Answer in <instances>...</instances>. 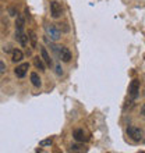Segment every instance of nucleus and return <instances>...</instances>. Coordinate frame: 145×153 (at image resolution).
Wrapping results in <instances>:
<instances>
[{"instance_id": "obj_14", "label": "nucleus", "mask_w": 145, "mask_h": 153, "mask_svg": "<svg viewBox=\"0 0 145 153\" xmlns=\"http://www.w3.org/2000/svg\"><path fill=\"white\" fill-rule=\"evenodd\" d=\"M28 40H31V46L32 49L38 48V43H36V35L34 31H28Z\"/></svg>"}, {"instance_id": "obj_19", "label": "nucleus", "mask_w": 145, "mask_h": 153, "mask_svg": "<svg viewBox=\"0 0 145 153\" xmlns=\"http://www.w3.org/2000/svg\"><path fill=\"white\" fill-rule=\"evenodd\" d=\"M56 74L57 75H61V74H63V68H61L60 65H56Z\"/></svg>"}, {"instance_id": "obj_7", "label": "nucleus", "mask_w": 145, "mask_h": 153, "mask_svg": "<svg viewBox=\"0 0 145 153\" xmlns=\"http://www.w3.org/2000/svg\"><path fill=\"white\" fill-rule=\"evenodd\" d=\"M59 59H60L61 61H64V63H69V61L71 60V53H70L69 49L64 48V46H60V50H59Z\"/></svg>"}, {"instance_id": "obj_6", "label": "nucleus", "mask_w": 145, "mask_h": 153, "mask_svg": "<svg viewBox=\"0 0 145 153\" xmlns=\"http://www.w3.org/2000/svg\"><path fill=\"white\" fill-rule=\"evenodd\" d=\"M28 68H29L28 63H22V64H20V65H17V67H16L14 74H16L18 78H24L25 74H27V71H28Z\"/></svg>"}, {"instance_id": "obj_12", "label": "nucleus", "mask_w": 145, "mask_h": 153, "mask_svg": "<svg viewBox=\"0 0 145 153\" xmlns=\"http://www.w3.org/2000/svg\"><path fill=\"white\" fill-rule=\"evenodd\" d=\"M31 82H32L34 86H36V88H39L40 85H42V82H40V76L38 73H31Z\"/></svg>"}, {"instance_id": "obj_22", "label": "nucleus", "mask_w": 145, "mask_h": 153, "mask_svg": "<svg viewBox=\"0 0 145 153\" xmlns=\"http://www.w3.org/2000/svg\"><path fill=\"white\" fill-rule=\"evenodd\" d=\"M144 93H145V92H144Z\"/></svg>"}, {"instance_id": "obj_21", "label": "nucleus", "mask_w": 145, "mask_h": 153, "mask_svg": "<svg viewBox=\"0 0 145 153\" xmlns=\"http://www.w3.org/2000/svg\"><path fill=\"white\" fill-rule=\"evenodd\" d=\"M10 14H11V16H16V10H14V8H10Z\"/></svg>"}, {"instance_id": "obj_1", "label": "nucleus", "mask_w": 145, "mask_h": 153, "mask_svg": "<svg viewBox=\"0 0 145 153\" xmlns=\"http://www.w3.org/2000/svg\"><path fill=\"white\" fill-rule=\"evenodd\" d=\"M45 32H46V36L50 38L53 42H57L61 38V32L59 31V28H57L56 25H53V24L45 25Z\"/></svg>"}, {"instance_id": "obj_4", "label": "nucleus", "mask_w": 145, "mask_h": 153, "mask_svg": "<svg viewBox=\"0 0 145 153\" xmlns=\"http://www.w3.org/2000/svg\"><path fill=\"white\" fill-rule=\"evenodd\" d=\"M72 137H74V139H75L77 142H87V141H89V135L87 134V131H85L84 128L74 129Z\"/></svg>"}, {"instance_id": "obj_13", "label": "nucleus", "mask_w": 145, "mask_h": 153, "mask_svg": "<svg viewBox=\"0 0 145 153\" xmlns=\"http://www.w3.org/2000/svg\"><path fill=\"white\" fill-rule=\"evenodd\" d=\"M24 25H25V20L22 17H17L16 20V31H24Z\"/></svg>"}, {"instance_id": "obj_10", "label": "nucleus", "mask_w": 145, "mask_h": 153, "mask_svg": "<svg viewBox=\"0 0 145 153\" xmlns=\"http://www.w3.org/2000/svg\"><path fill=\"white\" fill-rule=\"evenodd\" d=\"M22 59H24V53L21 52L20 49H14L11 52V60L14 61V63H20Z\"/></svg>"}, {"instance_id": "obj_8", "label": "nucleus", "mask_w": 145, "mask_h": 153, "mask_svg": "<svg viewBox=\"0 0 145 153\" xmlns=\"http://www.w3.org/2000/svg\"><path fill=\"white\" fill-rule=\"evenodd\" d=\"M39 48H40V57H42V60L45 61V64L49 65V67H52L53 61H52V59H50V54L48 53L46 48H43V46H39Z\"/></svg>"}, {"instance_id": "obj_20", "label": "nucleus", "mask_w": 145, "mask_h": 153, "mask_svg": "<svg viewBox=\"0 0 145 153\" xmlns=\"http://www.w3.org/2000/svg\"><path fill=\"white\" fill-rule=\"evenodd\" d=\"M141 114L145 117V103H144V106H142V107H141Z\"/></svg>"}, {"instance_id": "obj_3", "label": "nucleus", "mask_w": 145, "mask_h": 153, "mask_svg": "<svg viewBox=\"0 0 145 153\" xmlns=\"http://www.w3.org/2000/svg\"><path fill=\"white\" fill-rule=\"evenodd\" d=\"M138 95H140V81L133 79L129 86V96H130V99L135 100L138 97Z\"/></svg>"}, {"instance_id": "obj_2", "label": "nucleus", "mask_w": 145, "mask_h": 153, "mask_svg": "<svg viewBox=\"0 0 145 153\" xmlns=\"http://www.w3.org/2000/svg\"><path fill=\"white\" fill-rule=\"evenodd\" d=\"M127 135L135 142L142 141V138H144L142 129L138 128V127H135V125H129V127H127Z\"/></svg>"}, {"instance_id": "obj_15", "label": "nucleus", "mask_w": 145, "mask_h": 153, "mask_svg": "<svg viewBox=\"0 0 145 153\" xmlns=\"http://www.w3.org/2000/svg\"><path fill=\"white\" fill-rule=\"evenodd\" d=\"M56 27L59 28L60 32H70V27L66 24V22H63V24H56Z\"/></svg>"}, {"instance_id": "obj_11", "label": "nucleus", "mask_w": 145, "mask_h": 153, "mask_svg": "<svg viewBox=\"0 0 145 153\" xmlns=\"http://www.w3.org/2000/svg\"><path fill=\"white\" fill-rule=\"evenodd\" d=\"M34 64H35V67L39 70V71H45V68H46L45 61L42 60V57H39V56H35V57H34Z\"/></svg>"}, {"instance_id": "obj_9", "label": "nucleus", "mask_w": 145, "mask_h": 153, "mask_svg": "<svg viewBox=\"0 0 145 153\" xmlns=\"http://www.w3.org/2000/svg\"><path fill=\"white\" fill-rule=\"evenodd\" d=\"M16 39L22 46H27V43H28V35H25L24 31H16Z\"/></svg>"}, {"instance_id": "obj_18", "label": "nucleus", "mask_w": 145, "mask_h": 153, "mask_svg": "<svg viewBox=\"0 0 145 153\" xmlns=\"http://www.w3.org/2000/svg\"><path fill=\"white\" fill-rule=\"evenodd\" d=\"M6 71V64H4L3 61H0V74H3Z\"/></svg>"}, {"instance_id": "obj_16", "label": "nucleus", "mask_w": 145, "mask_h": 153, "mask_svg": "<svg viewBox=\"0 0 145 153\" xmlns=\"http://www.w3.org/2000/svg\"><path fill=\"white\" fill-rule=\"evenodd\" d=\"M85 148L84 146H80V145H72L71 146V152H85Z\"/></svg>"}, {"instance_id": "obj_5", "label": "nucleus", "mask_w": 145, "mask_h": 153, "mask_svg": "<svg viewBox=\"0 0 145 153\" xmlns=\"http://www.w3.org/2000/svg\"><path fill=\"white\" fill-rule=\"evenodd\" d=\"M50 14H52L53 18H59L63 14V7L59 1H50Z\"/></svg>"}, {"instance_id": "obj_17", "label": "nucleus", "mask_w": 145, "mask_h": 153, "mask_svg": "<svg viewBox=\"0 0 145 153\" xmlns=\"http://www.w3.org/2000/svg\"><path fill=\"white\" fill-rule=\"evenodd\" d=\"M48 145H52V139H46V141L40 142V146H48Z\"/></svg>"}]
</instances>
